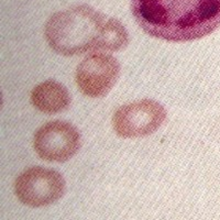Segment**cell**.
Here are the masks:
<instances>
[{"mask_svg":"<svg viewBox=\"0 0 220 220\" xmlns=\"http://www.w3.org/2000/svg\"><path fill=\"white\" fill-rule=\"evenodd\" d=\"M138 24L153 38L194 41L220 26V0H131Z\"/></svg>","mask_w":220,"mask_h":220,"instance_id":"1","label":"cell"},{"mask_svg":"<svg viewBox=\"0 0 220 220\" xmlns=\"http://www.w3.org/2000/svg\"><path fill=\"white\" fill-rule=\"evenodd\" d=\"M44 33L51 49L65 56L101 50L114 52L129 43L128 31L119 20L87 5L54 13Z\"/></svg>","mask_w":220,"mask_h":220,"instance_id":"2","label":"cell"},{"mask_svg":"<svg viewBox=\"0 0 220 220\" xmlns=\"http://www.w3.org/2000/svg\"><path fill=\"white\" fill-rule=\"evenodd\" d=\"M166 119L164 107L155 100L144 99L120 107L113 114L112 127L121 138L150 135Z\"/></svg>","mask_w":220,"mask_h":220,"instance_id":"3","label":"cell"},{"mask_svg":"<svg viewBox=\"0 0 220 220\" xmlns=\"http://www.w3.org/2000/svg\"><path fill=\"white\" fill-rule=\"evenodd\" d=\"M14 190L23 204L31 207H42L63 196L65 181L56 171L35 166L24 171L17 178Z\"/></svg>","mask_w":220,"mask_h":220,"instance_id":"4","label":"cell"},{"mask_svg":"<svg viewBox=\"0 0 220 220\" xmlns=\"http://www.w3.org/2000/svg\"><path fill=\"white\" fill-rule=\"evenodd\" d=\"M33 145L42 160L64 163L79 150L81 133L69 122L52 121L37 131Z\"/></svg>","mask_w":220,"mask_h":220,"instance_id":"5","label":"cell"},{"mask_svg":"<svg viewBox=\"0 0 220 220\" xmlns=\"http://www.w3.org/2000/svg\"><path fill=\"white\" fill-rule=\"evenodd\" d=\"M119 74V62L112 55L96 52L85 57L78 65L76 84L85 96L100 98L111 90Z\"/></svg>","mask_w":220,"mask_h":220,"instance_id":"6","label":"cell"},{"mask_svg":"<svg viewBox=\"0 0 220 220\" xmlns=\"http://www.w3.org/2000/svg\"><path fill=\"white\" fill-rule=\"evenodd\" d=\"M31 102L39 111L47 114L66 110L70 104V96L61 83L45 81L33 88Z\"/></svg>","mask_w":220,"mask_h":220,"instance_id":"7","label":"cell"}]
</instances>
